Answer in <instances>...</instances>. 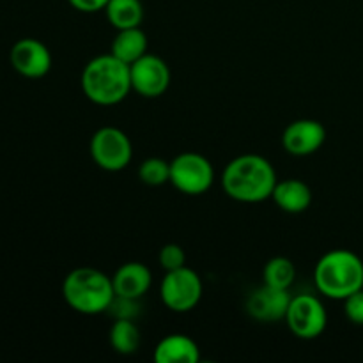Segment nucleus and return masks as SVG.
Returning <instances> with one entry per match:
<instances>
[{
    "label": "nucleus",
    "mask_w": 363,
    "mask_h": 363,
    "mask_svg": "<svg viewBox=\"0 0 363 363\" xmlns=\"http://www.w3.org/2000/svg\"><path fill=\"white\" fill-rule=\"evenodd\" d=\"M277 181L275 167L261 155L236 156L222 172L225 195L243 204H259L272 199Z\"/></svg>",
    "instance_id": "1"
},
{
    "label": "nucleus",
    "mask_w": 363,
    "mask_h": 363,
    "mask_svg": "<svg viewBox=\"0 0 363 363\" xmlns=\"http://www.w3.org/2000/svg\"><path fill=\"white\" fill-rule=\"evenodd\" d=\"M82 91L99 106H112L124 101L131 89L130 64L112 53H103L85 64L82 71Z\"/></svg>",
    "instance_id": "2"
},
{
    "label": "nucleus",
    "mask_w": 363,
    "mask_h": 363,
    "mask_svg": "<svg viewBox=\"0 0 363 363\" xmlns=\"http://www.w3.org/2000/svg\"><path fill=\"white\" fill-rule=\"evenodd\" d=\"M314 282L319 293L330 300H346L363 289V261L346 248H335L323 255L314 269Z\"/></svg>",
    "instance_id": "3"
},
{
    "label": "nucleus",
    "mask_w": 363,
    "mask_h": 363,
    "mask_svg": "<svg viewBox=\"0 0 363 363\" xmlns=\"http://www.w3.org/2000/svg\"><path fill=\"white\" fill-rule=\"evenodd\" d=\"M62 296L67 307L78 314L96 315L108 312L116 298V291L112 277L101 269L84 266L67 273L62 282Z\"/></svg>",
    "instance_id": "4"
},
{
    "label": "nucleus",
    "mask_w": 363,
    "mask_h": 363,
    "mask_svg": "<svg viewBox=\"0 0 363 363\" xmlns=\"http://www.w3.org/2000/svg\"><path fill=\"white\" fill-rule=\"evenodd\" d=\"M204 286L195 269L183 266L179 269L165 272L160 284V298L169 311L184 314L201 303Z\"/></svg>",
    "instance_id": "5"
},
{
    "label": "nucleus",
    "mask_w": 363,
    "mask_h": 363,
    "mask_svg": "<svg viewBox=\"0 0 363 363\" xmlns=\"http://www.w3.org/2000/svg\"><path fill=\"white\" fill-rule=\"evenodd\" d=\"M170 184L184 195H202L215 183V169L206 156L186 151L170 162Z\"/></svg>",
    "instance_id": "6"
},
{
    "label": "nucleus",
    "mask_w": 363,
    "mask_h": 363,
    "mask_svg": "<svg viewBox=\"0 0 363 363\" xmlns=\"http://www.w3.org/2000/svg\"><path fill=\"white\" fill-rule=\"evenodd\" d=\"M89 151L92 162L106 172L124 170L133 160V144L130 137L116 126H103L94 131Z\"/></svg>",
    "instance_id": "7"
},
{
    "label": "nucleus",
    "mask_w": 363,
    "mask_h": 363,
    "mask_svg": "<svg viewBox=\"0 0 363 363\" xmlns=\"http://www.w3.org/2000/svg\"><path fill=\"white\" fill-rule=\"evenodd\" d=\"M284 321L294 337L303 340L318 339L328 326V312L323 301L314 294H296L291 298Z\"/></svg>",
    "instance_id": "8"
},
{
    "label": "nucleus",
    "mask_w": 363,
    "mask_h": 363,
    "mask_svg": "<svg viewBox=\"0 0 363 363\" xmlns=\"http://www.w3.org/2000/svg\"><path fill=\"white\" fill-rule=\"evenodd\" d=\"M131 89L144 98H160L170 87V67L162 57L145 53L130 64Z\"/></svg>",
    "instance_id": "9"
},
{
    "label": "nucleus",
    "mask_w": 363,
    "mask_h": 363,
    "mask_svg": "<svg viewBox=\"0 0 363 363\" xmlns=\"http://www.w3.org/2000/svg\"><path fill=\"white\" fill-rule=\"evenodd\" d=\"M11 66L21 77L38 80L52 69V53L45 43L34 38H23L16 41L9 53Z\"/></svg>",
    "instance_id": "10"
},
{
    "label": "nucleus",
    "mask_w": 363,
    "mask_h": 363,
    "mask_svg": "<svg viewBox=\"0 0 363 363\" xmlns=\"http://www.w3.org/2000/svg\"><path fill=\"white\" fill-rule=\"evenodd\" d=\"M326 142V128L315 119L293 121L282 133V145L293 156H311Z\"/></svg>",
    "instance_id": "11"
},
{
    "label": "nucleus",
    "mask_w": 363,
    "mask_h": 363,
    "mask_svg": "<svg viewBox=\"0 0 363 363\" xmlns=\"http://www.w3.org/2000/svg\"><path fill=\"white\" fill-rule=\"evenodd\" d=\"M291 298L293 296L289 294V289H277L262 284L248 296L247 312L255 321L279 323L286 319Z\"/></svg>",
    "instance_id": "12"
},
{
    "label": "nucleus",
    "mask_w": 363,
    "mask_h": 363,
    "mask_svg": "<svg viewBox=\"0 0 363 363\" xmlns=\"http://www.w3.org/2000/svg\"><path fill=\"white\" fill-rule=\"evenodd\" d=\"M112 284L113 291H116V296L140 300V298L151 289V269H149L144 262H124V264L119 266L117 272L113 273Z\"/></svg>",
    "instance_id": "13"
},
{
    "label": "nucleus",
    "mask_w": 363,
    "mask_h": 363,
    "mask_svg": "<svg viewBox=\"0 0 363 363\" xmlns=\"http://www.w3.org/2000/svg\"><path fill=\"white\" fill-rule=\"evenodd\" d=\"M272 201L282 211L298 215V213H303L311 208L312 190L305 181L289 177V179L277 181L275 190L272 194Z\"/></svg>",
    "instance_id": "14"
},
{
    "label": "nucleus",
    "mask_w": 363,
    "mask_h": 363,
    "mask_svg": "<svg viewBox=\"0 0 363 363\" xmlns=\"http://www.w3.org/2000/svg\"><path fill=\"white\" fill-rule=\"evenodd\" d=\"M152 357L158 363H197L201 360V350L191 337L172 333L160 340Z\"/></svg>",
    "instance_id": "15"
},
{
    "label": "nucleus",
    "mask_w": 363,
    "mask_h": 363,
    "mask_svg": "<svg viewBox=\"0 0 363 363\" xmlns=\"http://www.w3.org/2000/svg\"><path fill=\"white\" fill-rule=\"evenodd\" d=\"M147 35L140 27L123 28V30H117L110 53L123 60V62L133 64L135 60H138L147 53Z\"/></svg>",
    "instance_id": "16"
},
{
    "label": "nucleus",
    "mask_w": 363,
    "mask_h": 363,
    "mask_svg": "<svg viewBox=\"0 0 363 363\" xmlns=\"http://www.w3.org/2000/svg\"><path fill=\"white\" fill-rule=\"evenodd\" d=\"M105 14L108 23L117 30L140 27L144 20V6L140 0H108Z\"/></svg>",
    "instance_id": "17"
},
{
    "label": "nucleus",
    "mask_w": 363,
    "mask_h": 363,
    "mask_svg": "<svg viewBox=\"0 0 363 363\" xmlns=\"http://www.w3.org/2000/svg\"><path fill=\"white\" fill-rule=\"evenodd\" d=\"M110 346L119 354H133L140 346V330L133 319H117L108 332Z\"/></svg>",
    "instance_id": "18"
},
{
    "label": "nucleus",
    "mask_w": 363,
    "mask_h": 363,
    "mask_svg": "<svg viewBox=\"0 0 363 363\" xmlns=\"http://www.w3.org/2000/svg\"><path fill=\"white\" fill-rule=\"evenodd\" d=\"M296 280V266L287 257H273L262 268V284L277 289H291Z\"/></svg>",
    "instance_id": "19"
},
{
    "label": "nucleus",
    "mask_w": 363,
    "mask_h": 363,
    "mask_svg": "<svg viewBox=\"0 0 363 363\" xmlns=\"http://www.w3.org/2000/svg\"><path fill=\"white\" fill-rule=\"evenodd\" d=\"M138 177L147 186H162L170 181V162L163 158H147L138 167Z\"/></svg>",
    "instance_id": "20"
},
{
    "label": "nucleus",
    "mask_w": 363,
    "mask_h": 363,
    "mask_svg": "<svg viewBox=\"0 0 363 363\" xmlns=\"http://www.w3.org/2000/svg\"><path fill=\"white\" fill-rule=\"evenodd\" d=\"M158 261L165 272H172V269H179L186 266V254H184L183 247H179L177 243H167L160 250Z\"/></svg>",
    "instance_id": "21"
},
{
    "label": "nucleus",
    "mask_w": 363,
    "mask_h": 363,
    "mask_svg": "<svg viewBox=\"0 0 363 363\" xmlns=\"http://www.w3.org/2000/svg\"><path fill=\"white\" fill-rule=\"evenodd\" d=\"M344 314H346L347 321L363 326V289L350 294L344 300Z\"/></svg>",
    "instance_id": "22"
},
{
    "label": "nucleus",
    "mask_w": 363,
    "mask_h": 363,
    "mask_svg": "<svg viewBox=\"0 0 363 363\" xmlns=\"http://www.w3.org/2000/svg\"><path fill=\"white\" fill-rule=\"evenodd\" d=\"M67 2L80 13H98L105 11L108 0H67Z\"/></svg>",
    "instance_id": "23"
}]
</instances>
